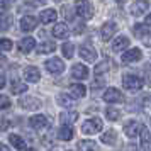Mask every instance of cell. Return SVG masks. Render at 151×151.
I'll return each mask as SVG.
<instances>
[{
	"label": "cell",
	"instance_id": "cell-35",
	"mask_svg": "<svg viewBox=\"0 0 151 151\" xmlns=\"http://www.w3.org/2000/svg\"><path fill=\"white\" fill-rule=\"evenodd\" d=\"M12 49V41L7 39V37H4V39H0V51H10Z\"/></svg>",
	"mask_w": 151,
	"mask_h": 151
},
{
	"label": "cell",
	"instance_id": "cell-28",
	"mask_svg": "<svg viewBox=\"0 0 151 151\" xmlns=\"http://www.w3.org/2000/svg\"><path fill=\"white\" fill-rule=\"evenodd\" d=\"M100 139H102V143H104V144H109V146H114V144H116V139H117L116 131H107V132H104Z\"/></svg>",
	"mask_w": 151,
	"mask_h": 151
},
{
	"label": "cell",
	"instance_id": "cell-8",
	"mask_svg": "<svg viewBox=\"0 0 151 151\" xmlns=\"http://www.w3.org/2000/svg\"><path fill=\"white\" fill-rule=\"evenodd\" d=\"M19 105L26 110H37L41 107V100L36 99V97H24V99L19 100Z\"/></svg>",
	"mask_w": 151,
	"mask_h": 151
},
{
	"label": "cell",
	"instance_id": "cell-3",
	"mask_svg": "<svg viewBox=\"0 0 151 151\" xmlns=\"http://www.w3.org/2000/svg\"><path fill=\"white\" fill-rule=\"evenodd\" d=\"M122 85L126 90H129V92H137V90H141L143 87V80L136 75H124L122 78Z\"/></svg>",
	"mask_w": 151,
	"mask_h": 151
},
{
	"label": "cell",
	"instance_id": "cell-1",
	"mask_svg": "<svg viewBox=\"0 0 151 151\" xmlns=\"http://www.w3.org/2000/svg\"><path fill=\"white\" fill-rule=\"evenodd\" d=\"M75 12L78 17H82L85 21H88L93 17V9L90 5L88 0H76L75 2Z\"/></svg>",
	"mask_w": 151,
	"mask_h": 151
},
{
	"label": "cell",
	"instance_id": "cell-24",
	"mask_svg": "<svg viewBox=\"0 0 151 151\" xmlns=\"http://www.w3.org/2000/svg\"><path fill=\"white\" fill-rule=\"evenodd\" d=\"M36 49H37V53H39V55H48V53H55L56 44L53 41H44V42H41Z\"/></svg>",
	"mask_w": 151,
	"mask_h": 151
},
{
	"label": "cell",
	"instance_id": "cell-22",
	"mask_svg": "<svg viewBox=\"0 0 151 151\" xmlns=\"http://www.w3.org/2000/svg\"><path fill=\"white\" fill-rule=\"evenodd\" d=\"M34 48H36L34 37H24V39H21V42H19L21 53H29V51H32Z\"/></svg>",
	"mask_w": 151,
	"mask_h": 151
},
{
	"label": "cell",
	"instance_id": "cell-37",
	"mask_svg": "<svg viewBox=\"0 0 151 151\" xmlns=\"http://www.w3.org/2000/svg\"><path fill=\"white\" fill-rule=\"evenodd\" d=\"M27 5H31V7H41V5H44L46 4V0H24Z\"/></svg>",
	"mask_w": 151,
	"mask_h": 151
},
{
	"label": "cell",
	"instance_id": "cell-29",
	"mask_svg": "<svg viewBox=\"0 0 151 151\" xmlns=\"http://www.w3.org/2000/svg\"><path fill=\"white\" fill-rule=\"evenodd\" d=\"M27 90V85L24 82H19V80H14L12 85H10V92L12 93H24Z\"/></svg>",
	"mask_w": 151,
	"mask_h": 151
},
{
	"label": "cell",
	"instance_id": "cell-6",
	"mask_svg": "<svg viewBox=\"0 0 151 151\" xmlns=\"http://www.w3.org/2000/svg\"><path fill=\"white\" fill-rule=\"evenodd\" d=\"M104 100L107 104H121L124 102V95L117 88H107L104 92Z\"/></svg>",
	"mask_w": 151,
	"mask_h": 151
},
{
	"label": "cell",
	"instance_id": "cell-19",
	"mask_svg": "<svg viewBox=\"0 0 151 151\" xmlns=\"http://www.w3.org/2000/svg\"><path fill=\"white\" fill-rule=\"evenodd\" d=\"M12 22H14V17L9 14V12H0V31L2 32L9 31L10 26H12Z\"/></svg>",
	"mask_w": 151,
	"mask_h": 151
},
{
	"label": "cell",
	"instance_id": "cell-14",
	"mask_svg": "<svg viewBox=\"0 0 151 151\" xmlns=\"http://www.w3.org/2000/svg\"><path fill=\"white\" fill-rule=\"evenodd\" d=\"M114 34H116V24H114V22L104 24L102 29H100V37H102V41H109Z\"/></svg>",
	"mask_w": 151,
	"mask_h": 151
},
{
	"label": "cell",
	"instance_id": "cell-12",
	"mask_svg": "<svg viewBox=\"0 0 151 151\" xmlns=\"http://www.w3.org/2000/svg\"><path fill=\"white\" fill-rule=\"evenodd\" d=\"M24 78H26V82L36 83V82H39L41 73H39V70L36 68V66H27V68L24 70Z\"/></svg>",
	"mask_w": 151,
	"mask_h": 151
},
{
	"label": "cell",
	"instance_id": "cell-31",
	"mask_svg": "<svg viewBox=\"0 0 151 151\" xmlns=\"http://www.w3.org/2000/svg\"><path fill=\"white\" fill-rule=\"evenodd\" d=\"M80 151H100L95 141H82L80 143Z\"/></svg>",
	"mask_w": 151,
	"mask_h": 151
},
{
	"label": "cell",
	"instance_id": "cell-9",
	"mask_svg": "<svg viewBox=\"0 0 151 151\" xmlns=\"http://www.w3.org/2000/svg\"><path fill=\"white\" fill-rule=\"evenodd\" d=\"M148 9H150V2L148 0H136L131 5V14L134 15V17H141Z\"/></svg>",
	"mask_w": 151,
	"mask_h": 151
},
{
	"label": "cell",
	"instance_id": "cell-43",
	"mask_svg": "<svg viewBox=\"0 0 151 151\" xmlns=\"http://www.w3.org/2000/svg\"><path fill=\"white\" fill-rule=\"evenodd\" d=\"M144 22H146V26H151V12L146 15V21H144Z\"/></svg>",
	"mask_w": 151,
	"mask_h": 151
},
{
	"label": "cell",
	"instance_id": "cell-34",
	"mask_svg": "<svg viewBox=\"0 0 151 151\" xmlns=\"http://www.w3.org/2000/svg\"><path fill=\"white\" fill-rule=\"evenodd\" d=\"M107 70H109V61L104 60L102 63H99L95 68H93V73H95V75H102V73H105Z\"/></svg>",
	"mask_w": 151,
	"mask_h": 151
},
{
	"label": "cell",
	"instance_id": "cell-5",
	"mask_svg": "<svg viewBox=\"0 0 151 151\" xmlns=\"http://www.w3.org/2000/svg\"><path fill=\"white\" fill-rule=\"evenodd\" d=\"M80 56H82L85 61L93 63L97 60V51H95V48H93L90 42H85V44L80 46Z\"/></svg>",
	"mask_w": 151,
	"mask_h": 151
},
{
	"label": "cell",
	"instance_id": "cell-17",
	"mask_svg": "<svg viewBox=\"0 0 151 151\" xmlns=\"http://www.w3.org/2000/svg\"><path fill=\"white\" fill-rule=\"evenodd\" d=\"M68 34H70L68 26L63 24V22H58L53 27V36H55L56 39H65V37H68Z\"/></svg>",
	"mask_w": 151,
	"mask_h": 151
},
{
	"label": "cell",
	"instance_id": "cell-25",
	"mask_svg": "<svg viewBox=\"0 0 151 151\" xmlns=\"http://www.w3.org/2000/svg\"><path fill=\"white\" fill-rule=\"evenodd\" d=\"M76 119H78L76 112H61V116H60V121H61L63 126H70L71 122H75Z\"/></svg>",
	"mask_w": 151,
	"mask_h": 151
},
{
	"label": "cell",
	"instance_id": "cell-46",
	"mask_svg": "<svg viewBox=\"0 0 151 151\" xmlns=\"http://www.w3.org/2000/svg\"><path fill=\"white\" fill-rule=\"evenodd\" d=\"M116 2H119V4H122V2H126V0H116Z\"/></svg>",
	"mask_w": 151,
	"mask_h": 151
},
{
	"label": "cell",
	"instance_id": "cell-18",
	"mask_svg": "<svg viewBox=\"0 0 151 151\" xmlns=\"http://www.w3.org/2000/svg\"><path fill=\"white\" fill-rule=\"evenodd\" d=\"M127 46H129V39H127L126 36H119V37H116L114 42H112V51L121 53V51H124Z\"/></svg>",
	"mask_w": 151,
	"mask_h": 151
},
{
	"label": "cell",
	"instance_id": "cell-36",
	"mask_svg": "<svg viewBox=\"0 0 151 151\" xmlns=\"http://www.w3.org/2000/svg\"><path fill=\"white\" fill-rule=\"evenodd\" d=\"M10 107V99L7 95H0V109H9Z\"/></svg>",
	"mask_w": 151,
	"mask_h": 151
},
{
	"label": "cell",
	"instance_id": "cell-39",
	"mask_svg": "<svg viewBox=\"0 0 151 151\" xmlns=\"http://www.w3.org/2000/svg\"><path fill=\"white\" fill-rule=\"evenodd\" d=\"M12 2H14V0H0V7H2V9H7V7H10V5H12Z\"/></svg>",
	"mask_w": 151,
	"mask_h": 151
},
{
	"label": "cell",
	"instance_id": "cell-27",
	"mask_svg": "<svg viewBox=\"0 0 151 151\" xmlns=\"http://www.w3.org/2000/svg\"><path fill=\"white\" fill-rule=\"evenodd\" d=\"M9 141H10V144L14 146L15 150H26V141H24L21 136H17V134H10V136H9Z\"/></svg>",
	"mask_w": 151,
	"mask_h": 151
},
{
	"label": "cell",
	"instance_id": "cell-7",
	"mask_svg": "<svg viewBox=\"0 0 151 151\" xmlns=\"http://www.w3.org/2000/svg\"><path fill=\"white\" fill-rule=\"evenodd\" d=\"M46 68H48L49 73L60 75V73H63V70H65V63H63L60 58H51V60L46 61Z\"/></svg>",
	"mask_w": 151,
	"mask_h": 151
},
{
	"label": "cell",
	"instance_id": "cell-2",
	"mask_svg": "<svg viewBox=\"0 0 151 151\" xmlns=\"http://www.w3.org/2000/svg\"><path fill=\"white\" fill-rule=\"evenodd\" d=\"M102 121L99 117H93V119H88L82 124V132L83 134H97L102 131Z\"/></svg>",
	"mask_w": 151,
	"mask_h": 151
},
{
	"label": "cell",
	"instance_id": "cell-11",
	"mask_svg": "<svg viewBox=\"0 0 151 151\" xmlns=\"http://www.w3.org/2000/svg\"><path fill=\"white\" fill-rule=\"evenodd\" d=\"M71 76L76 80H85V78H88V68L82 63H76L71 68Z\"/></svg>",
	"mask_w": 151,
	"mask_h": 151
},
{
	"label": "cell",
	"instance_id": "cell-42",
	"mask_svg": "<svg viewBox=\"0 0 151 151\" xmlns=\"http://www.w3.org/2000/svg\"><path fill=\"white\" fill-rule=\"evenodd\" d=\"M4 87H5V76L0 73V88H4Z\"/></svg>",
	"mask_w": 151,
	"mask_h": 151
},
{
	"label": "cell",
	"instance_id": "cell-32",
	"mask_svg": "<svg viewBox=\"0 0 151 151\" xmlns=\"http://www.w3.org/2000/svg\"><path fill=\"white\" fill-rule=\"evenodd\" d=\"M61 51H63V56H65L66 60H70V58H73L75 46H73L71 42H65V44H63V48H61Z\"/></svg>",
	"mask_w": 151,
	"mask_h": 151
},
{
	"label": "cell",
	"instance_id": "cell-20",
	"mask_svg": "<svg viewBox=\"0 0 151 151\" xmlns=\"http://www.w3.org/2000/svg\"><path fill=\"white\" fill-rule=\"evenodd\" d=\"M141 148L143 151H151V132L148 131V127L141 129Z\"/></svg>",
	"mask_w": 151,
	"mask_h": 151
},
{
	"label": "cell",
	"instance_id": "cell-45",
	"mask_svg": "<svg viewBox=\"0 0 151 151\" xmlns=\"http://www.w3.org/2000/svg\"><path fill=\"white\" fill-rule=\"evenodd\" d=\"M0 151H10V150H9L7 146H4V144H0Z\"/></svg>",
	"mask_w": 151,
	"mask_h": 151
},
{
	"label": "cell",
	"instance_id": "cell-23",
	"mask_svg": "<svg viewBox=\"0 0 151 151\" xmlns=\"http://www.w3.org/2000/svg\"><path fill=\"white\" fill-rule=\"evenodd\" d=\"M70 93H71V97H75V99H82L87 93V88H85V85H82V83H73V85H70Z\"/></svg>",
	"mask_w": 151,
	"mask_h": 151
},
{
	"label": "cell",
	"instance_id": "cell-4",
	"mask_svg": "<svg viewBox=\"0 0 151 151\" xmlns=\"http://www.w3.org/2000/svg\"><path fill=\"white\" fill-rule=\"evenodd\" d=\"M132 32L144 42V46H148L151 48V36H150V31L146 26H141V24H134V27H132Z\"/></svg>",
	"mask_w": 151,
	"mask_h": 151
},
{
	"label": "cell",
	"instance_id": "cell-15",
	"mask_svg": "<svg viewBox=\"0 0 151 151\" xmlns=\"http://www.w3.org/2000/svg\"><path fill=\"white\" fill-rule=\"evenodd\" d=\"M36 26H37V21H36L34 17H31V15H26V17H22L21 19V29L24 32H31V31H34Z\"/></svg>",
	"mask_w": 151,
	"mask_h": 151
},
{
	"label": "cell",
	"instance_id": "cell-44",
	"mask_svg": "<svg viewBox=\"0 0 151 151\" xmlns=\"http://www.w3.org/2000/svg\"><path fill=\"white\" fill-rule=\"evenodd\" d=\"M126 151H136V148H134V146H132V144H129V146H127V148H126Z\"/></svg>",
	"mask_w": 151,
	"mask_h": 151
},
{
	"label": "cell",
	"instance_id": "cell-30",
	"mask_svg": "<svg viewBox=\"0 0 151 151\" xmlns=\"http://www.w3.org/2000/svg\"><path fill=\"white\" fill-rule=\"evenodd\" d=\"M58 104L61 107H73L75 105V100H71V97L66 95V93H60L58 95Z\"/></svg>",
	"mask_w": 151,
	"mask_h": 151
},
{
	"label": "cell",
	"instance_id": "cell-41",
	"mask_svg": "<svg viewBox=\"0 0 151 151\" xmlns=\"http://www.w3.org/2000/svg\"><path fill=\"white\" fill-rule=\"evenodd\" d=\"M5 65H7V58L4 55H0V66H5Z\"/></svg>",
	"mask_w": 151,
	"mask_h": 151
},
{
	"label": "cell",
	"instance_id": "cell-40",
	"mask_svg": "<svg viewBox=\"0 0 151 151\" xmlns=\"http://www.w3.org/2000/svg\"><path fill=\"white\" fill-rule=\"evenodd\" d=\"M83 29H85V26H83V24H76V27H75V34H80V32H83Z\"/></svg>",
	"mask_w": 151,
	"mask_h": 151
},
{
	"label": "cell",
	"instance_id": "cell-16",
	"mask_svg": "<svg viewBox=\"0 0 151 151\" xmlns=\"http://www.w3.org/2000/svg\"><path fill=\"white\" fill-rule=\"evenodd\" d=\"M56 17H58V14H56L55 9H46V10H42L41 14H39V22H42V24H51V22L56 21Z\"/></svg>",
	"mask_w": 151,
	"mask_h": 151
},
{
	"label": "cell",
	"instance_id": "cell-13",
	"mask_svg": "<svg viewBox=\"0 0 151 151\" xmlns=\"http://www.w3.org/2000/svg\"><path fill=\"white\" fill-rule=\"evenodd\" d=\"M141 124L137 122V121H129V122H126V126H124V132H126V136L129 137H134L137 134V132H141Z\"/></svg>",
	"mask_w": 151,
	"mask_h": 151
},
{
	"label": "cell",
	"instance_id": "cell-38",
	"mask_svg": "<svg viewBox=\"0 0 151 151\" xmlns=\"http://www.w3.org/2000/svg\"><path fill=\"white\" fill-rule=\"evenodd\" d=\"M9 126H10V124H9L7 119H4V117L0 116V131H5V129L9 127Z\"/></svg>",
	"mask_w": 151,
	"mask_h": 151
},
{
	"label": "cell",
	"instance_id": "cell-10",
	"mask_svg": "<svg viewBox=\"0 0 151 151\" xmlns=\"http://www.w3.org/2000/svg\"><path fill=\"white\" fill-rule=\"evenodd\" d=\"M143 58V53L139 48H132L129 51H126L122 55V63H136Z\"/></svg>",
	"mask_w": 151,
	"mask_h": 151
},
{
	"label": "cell",
	"instance_id": "cell-33",
	"mask_svg": "<svg viewBox=\"0 0 151 151\" xmlns=\"http://www.w3.org/2000/svg\"><path fill=\"white\" fill-rule=\"evenodd\" d=\"M105 116H107V119H109V121H117V119L121 117V110L114 109V107H107V110H105Z\"/></svg>",
	"mask_w": 151,
	"mask_h": 151
},
{
	"label": "cell",
	"instance_id": "cell-26",
	"mask_svg": "<svg viewBox=\"0 0 151 151\" xmlns=\"http://www.w3.org/2000/svg\"><path fill=\"white\" fill-rule=\"evenodd\" d=\"M58 137L61 141H71L73 139V129L70 126H63L61 129L58 131Z\"/></svg>",
	"mask_w": 151,
	"mask_h": 151
},
{
	"label": "cell",
	"instance_id": "cell-21",
	"mask_svg": "<svg viewBox=\"0 0 151 151\" xmlns=\"http://www.w3.org/2000/svg\"><path fill=\"white\" fill-rule=\"evenodd\" d=\"M29 124L34 127V129H44L46 126H48V119L41 114H37V116H32L29 119Z\"/></svg>",
	"mask_w": 151,
	"mask_h": 151
},
{
	"label": "cell",
	"instance_id": "cell-47",
	"mask_svg": "<svg viewBox=\"0 0 151 151\" xmlns=\"http://www.w3.org/2000/svg\"><path fill=\"white\" fill-rule=\"evenodd\" d=\"M24 151H34V150H24Z\"/></svg>",
	"mask_w": 151,
	"mask_h": 151
}]
</instances>
